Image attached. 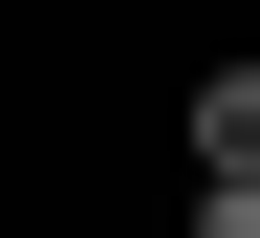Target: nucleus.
<instances>
[{"label":"nucleus","mask_w":260,"mask_h":238,"mask_svg":"<svg viewBox=\"0 0 260 238\" xmlns=\"http://www.w3.org/2000/svg\"><path fill=\"white\" fill-rule=\"evenodd\" d=\"M195 174H260V65H217V87H195Z\"/></svg>","instance_id":"f257e3e1"},{"label":"nucleus","mask_w":260,"mask_h":238,"mask_svg":"<svg viewBox=\"0 0 260 238\" xmlns=\"http://www.w3.org/2000/svg\"><path fill=\"white\" fill-rule=\"evenodd\" d=\"M195 238H260V174H195Z\"/></svg>","instance_id":"f03ea898"}]
</instances>
